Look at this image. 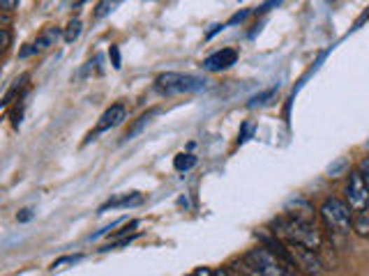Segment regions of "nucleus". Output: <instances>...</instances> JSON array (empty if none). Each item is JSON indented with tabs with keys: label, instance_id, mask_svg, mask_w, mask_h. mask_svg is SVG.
<instances>
[{
	"label": "nucleus",
	"instance_id": "14",
	"mask_svg": "<svg viewBox=\"0 0 369 276\" xmlns=\"http://www.w3.org/2000/svg\"><path fill=\"white\" fill-rule=\"evenodd\" d=\"M120 3H123V0H99L97 7H95V12H92V19L99 21V19L109 17V14H111Z\"/></svg>",
	"mask_w": 369,
	"mask_h": 276
},
{
	"label": "nucleus",
	"instance_id": "17",
	"mask_svg": "<svg viewBox=\"0 0 369 276\" xmlns=\"http://www.w3.org/2000/svg\"><path fill=\"white\" fill-rule=\"evenodd\" d=\"M194 164H196V157L194 154H178L176 161H174L176 170H190Z\"/></svg>",
	"mask_w": 369,
	"mask_h": 276
},
{
	"label": "nucleus",
	"instance_id": "27",
	"mask_svg": "<svg viewBox=\"0 0 369 276\" xmlns=\"http://www.w3.org/2000/svg\"><path fill=\"white\" fill-rule=\"evenodd\" d=\"M213 272H215V276H231L229 270H222V267H219V270H213Z\"/></svg>",
	"mask_w": 369,
	"mask_h": 276
},
{
	"label": "nucleus",
	"instance_id": "11",
	"mask_svg": "<svg viewBox=\"0 0 369 276\" xmlns=\"http://www.w3.org/2000/svg\"><path fill=\"white\" fill-rule=\"evenodd\" d=\"M60 35H62L60 28L49 26V28H44L42 33L37 35V39H35V42L30 44V46H33L35 53H42V51H46V49H51V46H56V42H58Z\"/></svg>",
	"mask_w": 369,
	"mask_h": 276
},
{
	"label": "nucleus",
	"instance_id": "9",
	"mask_svg": "<svg viewBox=\"0 0 369 276\" xmlns=\"http://www.w3.org/2000/svg\"><path fill=\"white\" fill-rule=\"evenodd\" d=\"M284 215L286 217H293L298 221H307V224H316V212H314L312 205L307 201H302V198L288 203L286 210H284Z\"/></svg>",
	"mask_w": 369,
	"mask_h": 276
},
{
	"label": "nucleus",
	"instance_id": "5",
	"mask_svg": "<svg viewBox=\"0 0 369 276\" xmlns=\"http://www.w3.org/2000/svg\"><path fill=\"white\" fill-rule=\"evenodd\" d=\"M155 88L162 94H183V92H199L206 88V81L192 74H178V72H167L160 74L155 81Z\"/></svg>",
	"mask_w": 369,
	"mask_h": 276
},
{
	"label": "nucleus",
	"instance_id": "13",
	"mask_svg": "<svg viewBox=\"0 0 369 276\" xmlns=\"http://www.w3.org/2000/svg\"><path fill=\"white\" fill-rule=\"evenodd\" d=\"M353 231H356L360 238H369V208L353 212Z\"/></svg>",
	"mask_w": 369,
	"mask_h": 276
},
{
	"label": "nucleus",
	"instance_id": "26",
	"mask_svg": "<svg viewBox=\"0 0 369 276\" xmlns=\"http://www.w3.org/2000/svg\"><path fill=\"white\" fill-rule=\"evenodd\" d=\"M30 217H33V215H30V210H23V212H21V215H19L17 219H19V221H28Z\"/></svg>",
	"mask_w": 369,
	"mask_h": 276
},
{
	"label": "nucleus",
	"instance_id": "29",
	"mask_svg": "<svg viewBox=\"0 0 369 276\" xmlns=\"http://www.w3.org/2000/svg\"><path fill=\"white\" fill-rule=\"evenodd\" d=\"M3 51H5V49H0V55H3Z\"/></svg>",
	"mask_w": 369,
	"mask_h": 276
},
{
	"label": "nucleus",
	"instance_id": "30",
	"mask_svg": "<svg viewBox=\"0 0 369 276\" xmlns=\"http://www.w3.org/2000/svg\"><path fill=\"white\" fill-rule=\"evenodd\" d=\"M190 276H194V274H190Z\"/></svg>",
	"mask_w": 369,
	"mask_h": 276
},
{
	"label": "nucleus",
	"instance_id": "3",
	"mask_svg": "<svg viewBox=\"0 0 369 276\" xmlns=\"http://www.w3.org/2000/svg\"><path fill=\"white\" fill-rule=\"evenodd\" d=\"M321 219L333 235H349L353 231V212L340 198H326L319 210Z\"/></svg>",
	"mask_w": 369,
	"mask_h": 276
},
{
	"label": "nucleus",
	"instance_id": "18",
	"mask_svg": "<svg viewBox=\"0 0 369 276\" xmlns=\"http://www.w3.org/2000/svg\"><path fill=\"white\" fill-rule=\"evenodd\" d=\"M274 97V88L272 90H265L263 94H256V97L249 99V106H261V104H268V99Z\"/></svg>",
	"mask_w": 369,
	"mask_h": 276
},
{
	"label": "nucleus",
	"instance_id": "15",
	"mask_svg": "<svg viewBox=\"0 0 369 276\" xmlns=\"http://www.w3.org/2000/svg\"><path fill=\"white\" fill-rule=\"evenodd\" d=\"M81 30H83L81 19H72V21L67 23L65 33H62V39H65L67 44H72V42H76L78 37H81Z\"/></svg>",
	"mask_w": 369,
	"mask_h": 276
},
{
	"label": "nucleus",
	"instance_id": "20",
	"mask_svg": "<svg viewBox=\"0 0 369 276\" xmlns=\"http://www.w3.org/2000/svg\"><path fill=\"white\" fill-rule=\"evenodd\" d=\"M109 58H111V65H113V69H120L123 67V62H120V49L113 44L111 49H109Z\"/></svg>",
	"mask_w": 369,
	"mask_h": 276
},
{
	"label": "nucleus",
	"instance_id": "2",
	"mask_svg": "<svg viewBox=\"0 0 369 276\" xmlns=\"http://www.w3.org/2000/svg\"><path fill=\"white\" fill-rule=\"evenodd\" d=\"M245 258L256 267V272L261 276H295L298 272L288 260L272 254V251L265 247H256L252 251H247Z\"/></svg>",
	"mask_w": 369,
	"mask_h": 276
},
{
	"label": "nucleus",
	"instance_id": "7",
	"mask_svg": "<svg viewBox=\"0 0 369 276\" xmlns=\"http://www.w3.org/2000/svg\"><path fill=\"white\" fill-rule=\"evenodd\" d=\"M125 115H127V108H125V104H113L111 108H106L104 113H102V117H99L95 131L88 136V140H95L99 133H104L111 127H116V124H120L125 120Z\"/></svg>",
	"mask_w": 369,
	"mask_h": 276
},
{
	"label": "nucleus",
	"instance_id": "12",
	"mask_svg": "<svg viewBox=\"0 0 369 276\" xmlns=\"http://www.w3.org/2000/svg\"><path fill=\"white\" fill-rule=\"evenodd\" d=\"M229 274H231V276H261V274L256 272V267L249 263L245 256H242L240 260H235V263H231Z\"/></svg>",
	"mask_w": 369,
	"mask_h": 276
},
{
	"label": "nucleus",
	"instance_id": "22",
	"mask_svg": "<svg viewBox=\"0 0 369 276\" xmlns=\"http://www.w3.org/2000/svg\"><path fill=\"white\" fill-rule=\"evenodd\" d=\"M17 3H19V0H0V12H7V14H10L14 7H17Z\"/></svg>",
	"mask_w": 369,
	"mask_h": 276
},
{
	"label": "nucleus",
	"instance_id": "28",
	"mask_svg": "<svg viewBox=\"0 0 369 276\" xmlns=\"http://www.w3.org/2000/svg\"><path fill=\"white\" fill-rule=\"evenodd\" d=\"M78 3H88V0H78Z\"/></svg>",
	"mask_w": 369,
	"mask_h": 276
},
{
	"label": "nucleus",
	"instance_id": "8",
	"mask_svg": "<svg viewBox=\"0 0 369 276\" xmlns=\"http://www.w3.org/2000/svg\"><path fill=\"white\" fill-rule=\"evenodd\" d=\"M235 60H238V53L233 49H222L203 60V69H208V72H222V69H229L231 65H235Z\"/></svg>",
	"mask_w": 369,
	"mask_h": 276
},
{
	"label": "nucleus",
	"instance_id": "10",
	"mask_svg": "<svg viewBox=\"0 0 369 276\" xmlns=\"http://www.w3.org/2000/svg\"><path fill=\"white\" fill-rule=\"evenodd\" d=\"M144 203V196L139 191H130V194H118L116 198L106 201L104 205L99 208V215H104L109 210H120V208H137V205Z\"/></svg>",
	"mask_w": 369,
	"mask_h": 276
},
{
	"label": "nucleus",
	"instance_id": "23",
	"mask_svg": "<svg viewBox=\"0 0 369 276\" xmlns=\"http://www.w3.org/2000/svg\"><path fill=\"white\" fill-rule=\"evenodd\" d=\"M7 44H10V30L0 28V49H5Z\"/></svg>",
	"mask_w": 369,
	"mask_h": 276
},
{
	"label": "nucleus",
	"instance_id": "6",
	"mask_svg": "<svg viewBox=\"0 0 369 276\" xmlns=\"http://www.w3.org/2000/svg\"><path fill=\"white\" fill-rule=\"evenodd\" d=\"M344 194H347V201L344 203L349 205L351 212H360V210L369 208V189L358 170H353L349 175V182H347V189H344Z\"/></svg>",
	"mask_w": 369,
	"mask_h": 276
},
{
	"label": "nucleus",
	"instance_id": "21",
	"mask_svg": "<svg viewBox=\"0 0 369 276\" xmlns=\"http://www.w3.org/2000/svg\"><path fill=\"white\" fill-rule=\"evenodd\" d=\"M358 173L363 175L365 184H367V189H369V157H365V159L358 164Z\"/></svg>",
	"mask_w": 369,
	"mask_h": 276
},
{
	"label": "nucleus",
	"instance_id": "24",
	"mask_svg": "<svg viewBox=\"0 0 369 276\" xmlns=\"http://www.w3.org/2000/svg\"><path fill=\"white\" fill-rule=\"evenodd\" d=\"M279 3H281V0H268V3H265V5H261V7H258V14L268 12V10H270V7H274V5H279Z\"/></svg>",
	"mask_w": 369,
	"mask_h": 276
},
{
	"label": "nucleus",
	"instance_id": "4",
	"mask_svg": "<svg viewBox=\"0 0 369 276\" xmlns=\"http://www.w3.org/2000/svg\"><path fill=\"white\" fill-rule=\"evenodd\" d=\"M284 249H286V256L291 260V265L295 267L298 272L307 274V276H321L326 270L323 260H321L319 251L302 247V244H291V242H284Z\"/></svg>",
	"mask_w": 369,
	"mask_h": 276
},
{
	"label": "nucleus",
	"instance_id": "16",
	"mask_svg": "<svg viewBox=\"0 0 369 276\" xmlns=\"http://www.w3.org/2000/svg\"><path fill=\"white\" fill-rule=\"evenodd\" d=\"M153 115H155V110H151V113H146V115H141L139 120L134 122V127H132V129L127 131V136H125V138H127V140H132V138L137 136V133H141V131H144V127H146V124L153 120Z\"/></svg>",
	"mask_w": 369,
	"mask_h": 276
},
{
	"label": "nucleus",
	"instance_id": "19",
	"mask_svg": "<svg viewBox=\"0 0 369 276\" xmlns=\"http://www.w3.org/2000/svg\"><path fill=\"white\" fill-rule=\"evenodd\" d=\"M81 260V256H65V258H58L56 263L51 265V270H60L62 265H74V263H78Z\"/></svg>",
	"mask_w": 369,
	"mask_h": 276
},
{
	"label": "nucleus",
	"instance_id": "25",
	"mask_svg": "<svg viewBox=\"0 0 369 276\" xmlns=\"http://www.w3.org/2000/svg\"><path fill=\"white\" fill-rule=\"evenodd\" d=\"M194 276H215V272L208 270V267H199V270L194 272Z\"/></svg>",
	"mask_w": 369,
	"mask_h": 276
},
{
	"label": "nucleus",
	"instance_id": "1",
	"mask_svg": "<svg viewBox=\"0 0 369 276\" xmlns=\"http://www.w3.org/2000/svg\"><path fill=\"white\" fill-rule=\"evenodd\" d=\"M272 235L281 242L291 244H302V247L321 251L323 249V238L316 231V224H307V221H298L293 217L281 215L272 221Z\"/></svg>",
	"mask_w": 369,
	"mask_h": 276
}]
</instances>
